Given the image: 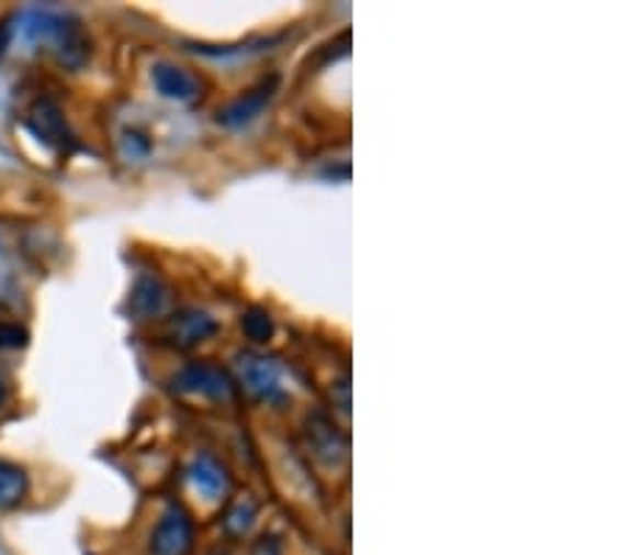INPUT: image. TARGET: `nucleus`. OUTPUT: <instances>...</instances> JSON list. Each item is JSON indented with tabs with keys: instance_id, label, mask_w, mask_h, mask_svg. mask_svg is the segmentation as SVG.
<instances>
[{
	"instance_id": "9d476101",
	"label": "nucleus",
	"mask_w": 630,
	"mask_h": 555,
	"mask_svg": "<svg viewBox=\"0 0 630 555\" xmlns=\"http://www.w3.org/2000/svg\"><path fill=\"white\" fill-rule=\"evenodd\" d=\"M218 329L216 320L207 312H200V309H185V312L175 314L169 323V340L180 348H191V345L205 343L207 337H213Z\"/></svg>"
},
{
	"instance_id": "0eeeda50",
	"label": "nucleus",
	"mask_w": 630,
	"mask_h": 555,
	"mask_svg": "<svg viewBox=\"0 0 630 555\" xmlns=\"http://www.w3.org/2000/svg\"><path fill=\"white\" fill-rule=\"evenodd\" d=\"M308 449L312 455L317 457L323 466H334L337 468L339 463L348 460V437L345 432L334 424L328 415H312L308 419Z\"/></svg>"
},
{
	"instance_id": "6e6552de",
	"label": "nucleus",
	"mask_w": 630,
	"mask_h": 555,
	"mask_svg": "<svg viewBox=\"0 0 630 555\" xmlns=\"http://www.w3.org/2000/svg\"><path fill=\"white\" fill-rule=\"evenodd\" d=\"M151 81H155L157 93L162 99L180 101V104H188V101H194L202 90L200 76H194L188 68L175 63H157L151 68Z\"/></svg>"
},
{
	"instance_id": "423d86ee",
	"label": "nucleus",
	"mask_w": 630,
	"mask_h": 555,
	"mask_svg": "<svg viewBox=\"0 0 630 555\" xmlns=\"http://www.w3.org/2000/svg\"><path fill=\"white\" fill-rule=\"evenodd\" d=\"M275 90H278L275 76L258 81L256 88L247 90L244 96H238V99L230 101L225 110H218V124L227 126V130H241V126L252 124V121L267 110V104L272 101Z\"/></svg>"
},
{
	"instance_id": "dca6fc26",
	"label": "nucleus",
	"mask_w": 630,
	"mask_h": 555,
	"mask_svg": "<svg viewBox=\"0 0 630 555\" xmlns=\"http://www.w3.org/2000/svg\"><path fill=\"white\" fill-rule=\"evenodd\" d=\"M7 399H9V387H7V381L0 379V407L7 404Z\"/></svg>"
},
{
	"instance_id": "20e7f679",
	"label": "nucleus",
	"mask_w": 630,
	"mask_h": 555,
	"mask_svg": "<svg viewBox=\"0 0 630 555\" xmlns=\"http://www.w3.org/2000/svg\"><path fill=\"white\" fill-rule=\"evenodd\" d=\"M175 387L180 393H191V396H205V399H216V401H227L236 393V385H233L230 376L218 365L211 363H191L175 376Z\"/></svg>"
},
{
	"instance_id": "f03ea898",
	"label": "nucleus",
	"mask_w": 630,
	"mask_h": 555,
	"mask_svg": "<svg viewBox=\"0 0 630 555\" xmlns=\"http://www.w3.org/2000/svg\"><path fill=\"white\" fill-rule=\"evenodd\" d=\"M25 124L34 132V137H40L45 146L57 152H70L76 146V137L70 132L68 121H65L63 110H59L57 101L50 99H37L29 113H25Z\"/></svg>"
},
{
	"instance_id": "f257e3e1",
	"label": "nucleus",
	"mask_w": 630,
	"mask_h": 555,
	"mask_svg": "<svg viewBox=\"0 0 630 555\" xmlns=\"http://www.w3.org/2000/svg\"><path fill=\"white\" fill-rule=\"evenodd\" d=\"M9 32H12V43L23 40L25 45H48L59 65L70 70L81 68L90 57L88 34L70 14L29 9V12L18 14V25H9Z\"/></svg>"
},
{
	"instance_id": "9b49d317",
	"label": "nucleus",
	"mask_w": 630,
	"mask_h": 555,
	"mask_svg": "<svg viewBox=\"0 0 630 555\" xmlns=\"http://www.w3.org/2000/svg\"><path fill=\"white\" fill-rule=\"evenodd\" d=\"M188 477H191L196 491L207 499H218L230 491V475H227V468L218 460H213L211 455L196 457V460L191 463V468H188Z\"/></svg>"
},
{
	"instance_id": "1a4fd4ad",
	"label": "nucleus",
	"mask_w": 630,
	"mask_h": 555,
	"mask_svg": "<svg viewBox=\"0 0 630 555\" xmlns=\"http://www.w3.org/2000/svg\"><path fill=\"white\" fill-rule=\"evenodd\" d=\"M171 307V289L157 278V275H140L132 287L130 312L138 320L160 318Z\"/></svg>"
},
{
	"instance_id": "f3484780",
	"label": "nucleus",
	"mask_w": 630,
	"mask_h": 555,
	"mask_svg": "<svg viewBox=\"0 0 630 555\" xmlns=\"http://www.w3.org/2000/svg\"><path fill=\"white\" fill-rule=\"evenodd\" d=\"M0 247H3V238H0Z\"/></svg>"
},
{
	"instance_id": "4468645a",
	"label": "nucleus",
	"mask_w": 630,
	"mask_h": 555,
	"mask_svg": "<svg viewBox=\"0 0 630 555\" xmlns=\"http://www.w3.org/2000/svg\"><path fill=\"white\" fill-rule=\"evenodd\" d=\"M252 517H256V506H252L250 499H244V502H238L236 508L230 511V517H227V528H230L233 533H241L250 528Z\"/></svg>"
},
{
	"instance_id": "39448f33",
	"label": "nucleus",
	"mask_w": 630,
	"mask_h": 555,
	"mask_svg": "<svg viewBox=\"0 0 630 555\" xmlns=\"http://www.w3.org/2000/svg\"><path fill=\"white\" fill-rule=\"evenodd\" d=\"M238 379L247 387V393L263 401H278L283 399L281 387V370L272 359L258 354H244L238 356Z\"/></svg>"
},
{
	"instance_id": "2eb2a0df",
	"label": "nucleus",
	"mask_w": 630,
	"mask_h": 555,
	"mask_svg": "<svg viewBox=\"0 0 630 555\" xmlns=\"http://www.w3.org/2000/svg\"><path fill=\"white\" fill-rule=\"evenodd\" d=\"M25 329L18 323H0V348H20L25 345Z\"/></svg>"
},
{
	"instance_id": "7ed1b4c3",
	"label": "nucleus",
	"mask_w": 630,
	"mask_h": 555,
	"mask_svg": "<svg viewBox=\"0 0 630 555\" xmlns=\"http://www.w3.org/2000/svg\"><path fill=\"white\" fill-rule=\"evenodd\" d=\"M151 555H188L194 547V522L182 506H171L151 533Z\"/></svg>"
},
{
	"instance_id": "f8f14e48",
	"label": "nucleus",
	"mask_w": 630,
	"mask_h": 555,
	"mask_svg": "<svg viewBox=\"0 0 630 555\" xmlns=\"http://www.w3.org/2000/svg\"><path fill=\"white\" fill-rule=\"evenodd\" d=\"M25 491H29V480H25L23 468L0 460V508L18 506Z\"/></svg>"
},
{
	"instance_id": "ddd939ff",
	"label": "nucleus",
	"mask_w": 630,
	"mask_h": 555,
	"mask_svg": "<svg viewBox=\"0 0 630 555\" xmlns=\"http://www.w3.org/2000/svg\"><path fill=\"white\" fill-rule=\"evenodd\" d=\"M241 329L252 343H267V340L272 337V320H269V314L263 312V309H250V312L244 314Z\"/></svg>"
}]
</instances>
